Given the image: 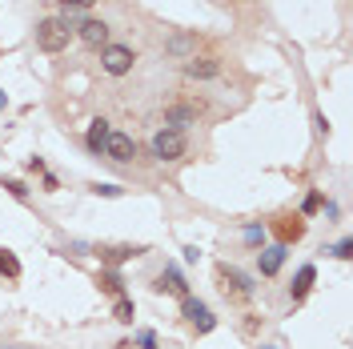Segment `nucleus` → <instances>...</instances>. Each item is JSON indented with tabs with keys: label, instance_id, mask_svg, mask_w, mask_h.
Returning <instances> with one entry per match:
<instances>
[{
	"label": "nucleus",
	"instance_id": "obj_13",
	"mask_svg": "<svg viewBox=\"0 0 353 349\" xmlns=\"http://www.w3.org/2000/svg\"><path fill=\"white\" fill-rule=\"evenodd\" d=\"M193 117H197L193 109L173 105V109H165V129H185V125H193Z\"/></svg>",
	"mask_w": 353,
	"mask_h": 349
},
{
	"label": "nucleus",
	"instance_id": "obj_21",
	"mask_svg": "<svg viewBox=\"0 0 353 349\" xmlns=\"http://www.w3.org/2000/svg\"><path fill=\"white\" fill-rule=\"evenodd\" d=\"M4 189H8L12 197H24V193H28V189H24L21 181H4Z\"/></svg>",
	"mask_w": 353,
	"mask_h": 349
},
{
	"label": "nucleus",
	"instance_id": "obj_17",
	"mask_svg": "<svg viewBox=\"0 0 353 349\" xmlns=\"http://www.w3.org/2000/svg\"><path fill=\"white\" fill-rule=\"evenodd\" d=\"M0 273H8V277H21V261H17L8 249H0Z\"/></svg>",
	"mask_w": 353,
	"mask_h": 349
},
{
	"label": "nucleus",
	"instance_id": "obj_14",
	"mask_svg": "<svg viewBox=\"0 0 353 349\" xmlns=\"http://www.w3.org/2000/svg\"><path fill=\"white\" fill-rule=\"evenodd\" d=\"M281 261H285V245L265 249V253H261V273H265V277H273V273L281 269Z\"/></svg>",
	"mask_w": 353,
	"mask_h": 349
},
{
	"label": "nucleus",
	"instance_id": "obj_16",
	"mask_svg": "<svg viewBox=\"0 0 353 349\" xmlns=\"http://www.w3.org/2000/svg\"><path fill=\"white\" fill-rule=\"evenodd\" d=\"M165 48H169L173 57H189V52L197 48V37H189V32H185V37H173V41L165 44Z\"/></svg>",
	"mask_w": 353,
	"mask_h": 349
},
{
	"label": "nucleus",
	"instance_id": "obj_10",
	"mask_svg": "<svg viewBox=\"0 0 353 349\" xmlns=\"http://www.w3.org/2000/svg\"><path fill=\"white\" fill-rule=\"evenodd\" d=\"M157 289H161V293H176V297H189V285H185V277H181L176 269H165L161 281H157Z\"/></svg>",
	"mask_w": 353,
	"mask_h": 349
},
{
	"label": "nucleus",
	"instance_id": "obj_20",
	"mask_svg": "<svg viewBox=\"0 0 353 349\" xmlns=\"http://www.w3.org/2000/svg\"><path fill=\"white\" fill-rule=\"evenodd\" d=\"M65 12H81V8H92V0H61Z\"/></svg>",
	"mask_w": 353,
	"mask_h": 349
},
{
	"label": "nucleus",
	"instance_id": "obj_3",
	"mask_svg": "<svg viewBox=\"0 0 353 349\" xmlns=\"http://www.w3.org/2000/svg\"><path fill=\"white\" fill-rule=\"evenodd\" d=\"M153 157H161V161H176V157H185V132L181 129H161L153 137Z\"/></svg>",
	"mask_w": 353,
	"mask_h": 349
},
{
	"label": "nucleus",
	"instance_id": "obj_6",
	"mask_svg": "<svg viewBox=\"0 0 353 349\" xmlns=\"http://www.w3.org/2000/svg\"><path fill=\"white\" fill-rule=\"evenodd\" d=\"M217 72H221L217 57H193V61L185 65V77H193V81H209V77H217Z\"/></svg>",
	"mask_w": 353,
	"mask_h": 349
},
{
	"label": "nucleus",
	"instance_id": "obj_1",
	"mask_svg": "<svg viewBox=\"0 0 353 349\" xmlns=\"http://www.w3.org/2000/svg\"><path fill=\"white\" fill-rule=\"evenodd\" d=\"M68 41H72L68 17H48V21L37 24V44L44 52H61V48H68Z\"/></svg>",
	"mask_w": 353,
	"mask_h": 349
},
{
	"label": "nucleus",
	"instance_id": "obj_2",
	"mask_svg": "<svg viewBox=\"0 0 353 349\" xmlns=\"http://www.w3.org/2000/svg\"><path fill=\"white\" fill-rule=\"evenodd\" d=\"M132 61H137V52L125 48V44H105V48H101V65H105L109 77H125V72H132Z\"/></svg>",
	"mask_w": 353,
	"mask_h": 349
},
{
	"label": "nucleus",
	"instance_id": "obj_11",
	"mask_svg": "<svg viewBox=\"0 0 353 349\" xmlns=\"http://www.w3.org/2000/svg\"><path fill=\"white\" fill-rule=\"evenodd\" d=\"M109 121H101V117H97V121H92V125H88V149H92V153H105V141H109Z\"/></svg>",
	"mask_w": 353,
	"mask_h": 349
},
{
	"label": "nucleus",
	"instance_id": "obj_12",
	"mask_svg": "<svg viewBox=\"0 0 353 349\" xmlns=\"http://www.w3.org/2000/svg\"><path fill=\"white\" fill-rule=\"evenodd\" d=\"M137 253H145V249L141 245H112V249H101V261L121 265V261H129V257H137Z\"/></svg>",
	"mask_w": 353,
	"mask_h": 349
},
{
	"label": "nucleus",
	"instance_id": "obj_23",
	"mask_svg": "<svg viewBox=\"0 0 353 349\" xmlns=\"http://www.w3.org/2000/svg\"><path fill=\"white\" fill-rule=\"evenodd\" d=\"M317 209H321V197H317V193H309V201H305V213H317Z\"/></svg>",
	"mask_w": 353,
	"mask_h": 349
},
{
	"label": "nucleus",
	"instance_id": "obj_5",
	"mask_svg": "<svg viewBox=\"0 0 353 349\" xmlns=\"http://www.w3.org/2000/svg\"><path fill=\"white\" fill-rule=\"evenodd\" d=\"M105 157H112V161H132L137 157V141H132L129 132H109V141H105Z\"/></svg>",
	"mask_w": 353,
	"mask_h": 349
},
{
	"label": "nucleus",
	"instance_id": "obj_24",
	"mask_svg": "<svg viewBox=\"0 0 353 349\" xmlns=\"http://www.w3.org/2000/svg\"><path fill=\"white\" fill-rule=\"evenodd\" d=\"M97 193H105V197H121V189H117V185H97Z\"/></svg>",
	"mask_w": 353,
	"mask_h": 349
},
{
	"label": "nucleus",
	"instance_id": "obj_8",
	"mask_svg": "<svg viewBox=\"0 0 353 349\" xmlns=\"http://www.w3.org/2000/svg\"><path fill=\"white\" fill-rule=\"evenodd\" d=\"M181 313H185V317H189V321H193V326H197L201 333H209V329H213V317H209V309L201 306L197 297H185V306H181Z\"/></svg>",
	"mask_w": 353,
	"mask_h": 349
},
{
	"label": "nucleus",
	"instance_id": "obj_4",
	"mask_svg": "<svg viewBox=\"0 0 353 349\" xmlns=\"http://www.w3.org/2000/svg\"><path fill=\"white\" fill-rule=\"evenodd\" d=\"M217 281H221V289H225V293H229L233 301H245V297L253 293L249 277H241V273H237L233 265H221V269H217Z\"/></svg>",
	"mask_w": 353,
	"mask_h": 349
},
{
	"label": "nucleus",
	"instance_id": "obj_19",
	"mask_svg": "<svg viewBox=\"0 0 353 349\" xmlns=\"http://www.w3.org/2000/svg\"><path fill=\"white\" fill-rule=\"evenodd\" d=\"M112 317H117V321H132V301H129V297H117V306H112Z\"/></svg>",
	"mask_w": 353,
	"mask_h": 349
},
{
	"label": "nucleus",
	"instance_id": "obj_18",
	"mask_svg": "<svg viewBox=\"0 0 353 349\" xmlns=\"http://www.w3.org/2000/svg\"><path fill=\"white\" fill-rule=\"evenodd\" d=\"M101 289H105V293H112V297H121V277H117V273H112V269H105V273H101Z\"/></svg>",
	"mask_w": 353,
	"mask_h": 349
},
{
	"label": "nucleus",
	"instance_id": "obj_7",
	"mask_svg": "<svg viewBox=\"0 0 353 349\" xmlns=\"http://www.w3.org/2000/svg\"><path fill=\"white\" fill-rule=\"evenodd\" d=\"M81 41H85L88 48H105V44H109V24L105 21H85L81 24Z\"/></svg>",
	"mask_w": 353,
	"mask_h": 349
},
{
	"label": "nucleus",
	"instance_id": "obj_22",
	"mask_svg": "<svg viewBox=\"0 0 353 349\" xmlns=\"http://www.w3.org/2000/svg\"><path fill=\"white\" fill-rule=\"evenodd\" d=\"M337 257H341V261H350V257H353V245H350V241H341V245H337Z\"/></svg>",
	"mask_w": 353,
	"mask_h": 349
},
{
	"label": "nucleus",
	"instance_id": "obj_15",
	"mask_svg": "<svg viewBox=\"0 0 353 349\" xmlns=\"http://www.w3.org/2000/svg\"><path fill=\"white\" fill-rule=\"evenodd\" d=\"M313 277H317V269H313V265H301V273H297V281H293V297H297V301H301V297L309 293Z\"/></svg>",
	"mask_w": 353,
	"mask_h": 349
},
{
	"label": "nucleus",
	"instance_id": "obj_9",
	"mask_svg": "<svg viewBox=\"0 0 353 349\" xmlns=\"http://www.w3.org/2000/svg\"><path fill=\"white\" fill-rule=\"evenodd\" d=\"M273 229H277L281 245H289V241H301V237H305V221H301V217H281L277 225H273Z\"/></svg>",
	"mask_w": 353,
	"mask_h": 349
}]
</instances>
